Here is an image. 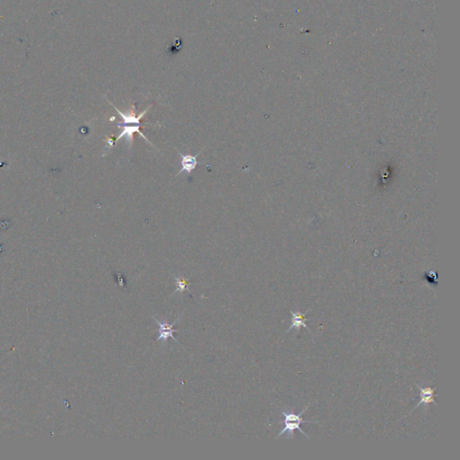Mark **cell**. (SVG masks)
I'll return each instance as SVG.
<instances>
[{"label": "cell", "instance_id": "cell-1", "mask_svg": "<svg viewBox=\"0 0 460 460\" xmlns=\"http://www.w3.org/2000/svg\"><path fill=\"white\" fill-rule=\"evenodd\" d=\"M309 406H307L306 408H304L302 412H300L298 414H295L293 412H290L285 411L282 409L281 412H282V415L284 416V424H285V427L282 430L281 433H279V435L277 436L276 438H280L282 435H283L284 433H288V437L290 438H293V433H294V431L295 430H298L299 433H302L304 436L306 438H309V436L304 433L303 430L300 428V425L302 423H312V421H306V420H303L302 419V415H303L304 412H306V410L309 408Z\"/></svg>", "mask_w": 460, "mask_h": 460}, {"label": "cell", "instance_id": "cell-2", "mask_svg": "<svg viewBox=\"0 0 460 460\" xmlns=\"http://www.w3.org/2000/svg\"><path fill=\"white\" fill-rule=\"evenodd\" d=\"M154 320L157 322L158 325H159V329H158V333H159V336H158V338L157 339V341H162L164 344H167L168 342V338H172L174 341H177V339L174 338V336H173V332H178L180 330H174L173 329V325L175 324H177L179 321L181 320V316H179L178 318L176 320L173 321V324L169 325L167 320H162V321H159V320L155 318V316L153 317Z\"/></svg>", "mask_w": 460, "mask_h": 460}, {"label": "cell", "instance_id": "cell-3", "mask_svg": "<svg viewBox=\"0 0 460 460\" xmlns=\"http://www.w3.org/2000/svg\"><path fill=\"white\" fill-rule=\"evenodd\" d=\"M111 104H112V103H111ZM112 106H114V109L116 110V112L118 113L119 115H121V119L123 120V121H122V122H118V123H117V127H118V128L121 127V126H122V125L126 124L141 125V120L142 119L143 117H144V115H145V114H146V113L148 112V110H149L150 107H151V105H149V106H148V107H147L146 110H144V111H143V112H142V113H141V114H140L138 117H136L135 104H132V105H131L130 114H123L122 112H121L119 109L114 106V104H112Z\"/></svg>", "mask_w": 460, "mask_h": 460}, {"label": "cell", "instance_id": "cell-4", "mask_svg": "<svg viewBox=\"0 0 460 460\" xmlns=\"http://www.w3.org/2000/svg\"><path fill=\"white\" fill-rule=\"evenodd\" d=\"M141 125L136 124L135 126H126V125H122V126H121V127H119V128H122V131H121V134H120V135L117 137V139L115 140V141H119V140H121V138L126 137V139H127V142H128V145H129V147L130 148V146H132V143H133V134H134V133H138L139 135H141V137H142V138L145 140L146 142H147L148 144H150V145L152 146V144L150 143V141H148V140L146 139V137H145V135H144V134L141 132Z\"/></svg>", "mask_w": 460, "mask_h": 460}, {"label": "cell", "instance_id": "cell-5", "mask_svg": "<svg viewBox=\"0 0 460 460\" xmlns=\"http://www.w3.org/2000/svg\"><path fill=\"white\" fill-rule=\"evenodd\" d=\"M180 157L182 158L181 160V164H182V168H181V171L179 172L178 173H176L175 176H178L180 173H183V172H185L187 173V175H189L190 173H192L194 170L197 165H198V162H197V157L200 155L201 153V150H200L197 155L195 156H191V155H183L181 154L180 152H178Z\"/></svg>", "mask_w": 460, "mask_h": 460}, {"label": "cell", "instance_id": "cell-6", "mask_svg": "<svg viewBox=\"0 0 460 460\" xmlns=\"http://www.w3.org/2000/svg\"><path fill=\"white\" fill-rule=\"evenodd\" d=\"M309 312V309H308V310H307L305 313H300V312H298V311H297V312H294V311L291 310V315H292V318H291V327L288 329V331L286 332V333H289V332L291 330L292 328H296V329L298 331L299 330V328H300V327H305V328H307L308 330L310 331L309 326H308L307 324H306V321H309V320H311L306 317V315H307V314H308Z\"/></svg>", "mask_w": 460, "mask_h": 460}, {"label": "cell", "instance_id": "cell-7", "mask_svg": "<svg viewBox=\"0 0 460 460\" xmlns=\"http://www.w3.org/2000/svg\"><path fill=\"white\" fill-rule=\"evenodd\" d=\"M417 387L420 389V396H421V401L417 404V406H415V408L419 407L422 405H425L427 406L429 404H434V405H437L436 402H435V392H436V388H431V387H425L423 388L422 387H420L419 385H416Z\"/></svg>", "mask_w": 460, "mask_h": 460}, {"label": "cell", "instance_id": "cell-8", "mask_svg": "<svg viewBox=\"0 0 460 460\" xmlns=\"http://www.w3.org/2000/svg\"><path fill=\"white\" fill-rule=\"evenodd\" d=\"M174 280H175V284L177 288H176V291L173 293V295L176 292H184V291H190L189 289L187 288V286L190 285V282L187 280H185L184 278H178V277H175Z\"/></svg>", "mask_w": 460, "mask_h": 460}]
</instances>
